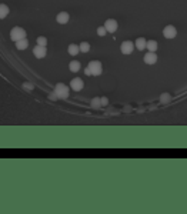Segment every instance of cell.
<instances>
[{
	"instance_id": "cell-16",
	"label": "cell",
	"mask_w": 187,
	"mask_h": 214,
	"mask_svg": "<svg viewBox=\"0 0 187 214\" xmlns=\"http://www.w3.org/2000/svg\"><path fill=\"white\" fill-rule=\"evenodd\" d=\"M146 47H147V50H149V52H156V50H157V47H158V44H157V42H156V40H149Z\"/></svg>"
},
{
	"instance_id": "cell-21",
	"label": "cell",
	"mask_w": 187,
	"mask_h": 214,
	"mask_svg": "<svg viewBox=\"0 0 187 214\" xmlns=\"http://www.w3.org/2000/svg\"><path fill=\"white\" fill-rule=\"evenodd\" d=\"M106 33H107V29H106L104 26H100V27H97V34H99V36H106Z\"/></svg>"
},
{
	"instance_id": "cell-7",
	"label": "cell",
	"mask_w": 187,
	"mask_h": 214,
	"mask_svg": "<svg viewBox=\"0 0 187 214\" xmlns=\"http://www.w3.org/2000/svg\"><path fill=\"white\" fill-rule=\"evenodd\" d=\"M104 27L107 29V31L109 33H114L117 30V27H119V24H117V22L114 20V19H107L104 22Z\"/></svg>"
},
{
	"instance_id": "cell-18",
	"label": "cell",
	"mask_w": 187,
	"mask_h": 214,
	"mask_svg": "<svg viewBox=\"0 0 187 214\" xmlns=\"http://www.w3.org/2000/svg\"><path fill=\"white\" fill-rule=\"evenodd\" d=\"M170 100H171V96L169 93H163L160 96V103H169Z\"/></svg>"
},
{
	"instance_id": "cell-14",
	"label": "cell",
	"mask_w": 187,
	"mask_h": 214,
	"mask_svg": "<svg viewBox=\"0 0 187 214\" xmlns=\"http://www.w3.org/2000/svg\"><path fill=\"white\" fill-rule=\"evenodd\" d=\"M29 46V42H27V39H22V40H19L16 42V49L17 50H26Z\"/></svg>"
},
{
	"instance_id": "cell-9",
	"label": "cell",
	"mask_w": 187,
	"mask_h": 214,
	"mask_svg": "<svg viewBox=\"0 0 187 214\" xmlns=\"http://www.w3.org/2000/svg\"><path fill=\"white\" fill-rule=\"evenodd\" d=\"M83 87H84V83H83L82 79L76 77V79H73V80L70 82V89L74 90V91H80Z\"/></svg>"
},
{
	"instance_id": "cell-12",
	"label": "cell",
	"mask_w": 187,
	"mask_h": 214,
	"mask_svg": "<svg viewBox=\"0 0 187 214\" xmlns=\"http://www.w3.org/2000/svg\"><path fill=\"white\" fill-rule=\"evenodd\" d=\"M67 52L70 56H77V54L80 53V46H77V44H70L69 47H67Z\"/></svg>"
},
{
	"instance_id": "cell-8",
	"label": "cell",
	"mask_w": 187,
	"mask_h": 214,
	"mask_svg": "<svg viewBox=\"0 0 187 214\" xmlns=\"http://www.w3.org/2000/svg\"><path fill=\"white\" fill-rule=\"evenodd\" d=\"M143 60H144L146 64H154V63L157 61V54H156V52H147V53L144 54Z\"/></svg>"
},
{
	"instance_id": "cell-2",
	"label": "cell",
	"mask_w": 187,
	"mask_h": 214,
	"mask_svg": "<svg viewBox=\"0 0 187 214\" xmlns=\"http://www.w3.org/2000/svg\"><path fill=\"white\" fill-rule=\"evenodd\" d=\"M10 39H12L13 42H19V40H22V39H26V30L23 27H13L12 31H10Z\"/></svg>"
},
{
	"instance_id": "cell-13",
	"label": "cell",
	"mask_w": 187,
	"mask_h": 214,
	"mask_svg": "<svg viewBox=\"0 0 187 214\" xmlns=\"http://www.w3.org/2000/svg\"><path fill=\"white\" fill-rule=\"evenodd\" d=\"M69 69H70L73 73H76L82 69V64H80V61H77V60H71L70 64H69Z\"/></svg>"
},
{
	"instance_id": "cell-11",
	"label": "cell",
	"mask_w": 187,
	"mask_h": 214,
	"mask_svg": "<svg viewBox=\"0 0 187 214\" xmlns=\"http://www.w3.org/2000/svg\"><path fill=\"white\" fill-rule=\"evenodd\" d=\"M136 47H137V50H143V49H146L147 46V40L144 39V37H139L137 40H136Z\"/></svg>"
},
{
	"instance_id": "cell-10",
	"label": "cell",
	"mask_w": 187,
	"mask_h": 214,
	"mask_svg": "<svg viewBox=\"0 0 187 214\" xmlns=\"http://www.w3.org/2000/svg\"><path fill=\"white\" fill-rule=\"evenodd\" d=\"M69 19H70V16H69L67 12H60L57 16H56V20H57V23H60V24L69 23Z\"/></svg>"
},
{
	"instance_id": "cell-1",
	"label": "cell",
	"mask_w": 187,
	"mask_h": 214,
	"mask_svg": "<svg viewBox=\"0 0 187 214\" xmlns=\"http://www.w3.org/2000/svg\"><path fill=\"white\" fill-rule=\"evenodd\" d=\"M54 93L57 96V99H67L69 97V86H66L63 83H57L54 87Z\"/></svg>"
},
{
	"instance_id": "cell-5",
	"label": "cell",
	"mask_w": 187,
	"mask_h": 214,
	"mask_svg": "<svg viewBox=\"0 0 187 214\" xmlns=\"http://www.w3.org/2000/svg\"><path fill=\"white\" fill-rule=\"evenodd\" d=\"M163 36L166 39H174L176 36H177V30H176L174 26L169 24V26H166L163 29Z\"/></svg>"
},
{
	"instance_id": "cell-3",
	"label": "cell",
	"mask_w": 187,
	"mask_h": 214,
	"mask_svg": "<svg viewBox=\"0 0 187 214\" xmlns=\"http://www.w3.org/2000/svg\"><path fill=\"white\" fill-rule=\"evenodd\" d=\"M87 67H90V70H92V76H100L103 73V66H101V61H99V60L90 61Z\"/></svg>"
},
{
	"instance_id": "cell-15",
	"label": "cell",
	"mask_w": 187,
	"mask_h": 214,
	"mask_svg": "<svg viewBox=\"0 0 187 214\" xmlns=\"http://www.w3.org/2000/svg\"><path fill=\"white\" fill-rule=\"evenodd\" d=\"M9 12H10V10H9V6L5 4V3H2V4H0V19H5L7 14H9Z\"/></svg>"
},
{
	"instance_id": "cell-17",
	"label": "cell",
	"mask_w": 187,
	"mask_h": 214,
	"mask_svg": "<svg viewBox=\"0 0 187 214\" xmlns=\"http://www.w3.org/2000/svg\"><path fill=\"white\" fill-rule=\"evenodd\" d=\"M79 46H80V52H82V53H87V52H90V43L82 42Z\"/></svg>"
},
{
	"instance_id": "cell-4",
	"label": "cell",
	"mask_w": 187,
	"mask_h": 214,
	"mask_svg": "<svg viewBox=\"0 0 187 214\" xmlns=\"http://www.w3.org/2000/svg\"><path fill=\"white\" fill-rule=\"evenodd\" d=\"M136 44L133 42H130V40H126V42L122 43V46H120V50H122L123 54H131L133 53V50H134Z\"/></svg>"
},
{
	"instance_id": "cell-6",
	"label": "cell",
	"mask_w": 187,
	"mask_h": 214,
	"mask_svg": "<svg viewBox=\"0 0 187 214\" xmlns=\"http://www.w3.org/2000/svg\"><path fill=\"white\" fill-rule=\"evenodd\" d=\"M33 54H35L37 59H43V57H46L47 54V47L46 46H36L35 49H33Z\"/></svg>"
},
{
	"instance_id": "cell-20",
	"label": "cell",
	"mask_w": 187,
	"mask_h": 214,
	"mask_svg": "<svg viewBox=\"0 0 187 214\" xmlns=\"http://www.w3.org/2000/svg\"><path fill=\"white\" fill-rule=\"evenodd\" d=\"M37 44H39V46H47V39L43 37V36L37 37Z\"/></svg>"
},
{
	"instance_id": "cell-23",
	"label": "cell",
	"mask_w": 187,
	"mask_h": 214,
	"mask_svg": "<svg viewBox=\"0 0 187 214\" xmlns=\"http://www.w3.org/2000/svg\"><path fill=\"white\" fill-rule=\"evenodd\" d=\"M107 97H101V106H107Z\"/></svg>"
},
{
	"instance_id": "cell-19",
	"label": "cell",
	"mask_w": 187,
	"mask_h": 214,
	"mask_svg": "<svg viewBox=\"0 0 187 214\" xmlns=\"http://www.w3.org/2000/svg\"><path fill=\"white\" fill-rule=\"evenodd\" d=\"M100 106H101V99L94 97L93 100H92V107H93V108H99Z\"/></svg>"
},
{
	"instance_id": "cell-22",
	"label": "cell",
	"mask_w": 187,
	"mask_h": 214,
	"mask_svg": "<svg viewBox=\"0 0 187 214\" xmlns=\"http://www.w3.org/2000/svg\"><path fill=\"white\" fill-rule=\"evenodd\" d=\"M23 89L32 90V89H33V86H32V84H29V83H24V84H23Z\"/></svg>"
},
{
	"instance_id": "cell-24",
	"label": "cell",
	"mask_w": 187,
	"mask_h": 214,
	"mask_svg": "<svg viewBox=\"0 0 187 214\" xmlns=\"http://www.w3.org/2000/svg\"><path fill=\"white\" fill-rule=\"evenodd\" d=\"M84 73H86L87 76H92V70H90V67H87V69L84 70Z\"/></svg>"
}]
</instances>
